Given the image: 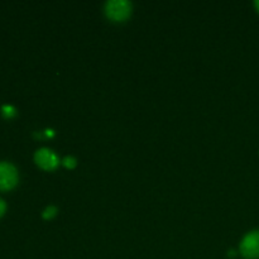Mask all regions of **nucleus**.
Masks as SVG:
<instances>
[{
  "label": "nucleus",
  "mask_w": 259,
  "mask_h": 259,
  "mask_svg": "<svg viewBox=\"0 0 259 259\" xmlns=\"http://www.w3.org/2000/svg\"><path fill=\"white\" fill-rule=\"evenodd\" d=\"M132 13V4L126 0H109L105 4V14L114 22L128 19Z\"/></svg>",
  "instance_id": "obj_1"
},
{
  "label": "nucleus",
  "mask_w": 259,
  "mask_h": 259,
  "mask_svg": "<svg viewBox=\"0 0 259 259\" xmlns=\"http://www.w3.org/2000/svg\"><path fill=\"white\" fill-rule=\"evenodd\" d=\"M240 253L245 259H259V230L248 233L243 238Z\"/></svg>",
  "instance_id": "obj_2"
},
{
  "label": "nucleus",
  "mask_w": 259,
  "mask_h": 259,
  "mask_svg": "<svg viewBox=\"0 0 259 259\" xmlns=\"http://www.w3.org/2000/svg\"><path fill=\"white\" fill-rule=\"evenodd\" d=\"M18 181L17 168L9 162H0V190H9Z\"/></svg>",
  "instance_id": "obj_3"
},
{
  "label": "nucleus",
  "mask_w": 259,
  "mask_h": 259,
  "mask_svg": "<svg viewBox=\"0 0 259 259\" xmlns=\"http://www.w3.org/2000/svg\"><path fill=\"white\" fill-rule=\"evenodd\" d=\"M34 159L39 167H42L46 171H52L60 163V159L56 156L55 152L48 148H40L35 152Z\"/></svg>",
  "instance_id": "obj_4"
},
{
  "label": "nucleus",
  "mask_w": 259,
  "mask_h": 259,
  "mask_svg": "<svg viewBox=\"0 0 259 259\" xmlns=\"http://www.w3.org/2000/svg\"><path fill=\"white\" fill-rule=\"evenodd\" d=\"M62 164H63V166H65V167H67V168L72 169V168H75L76 164H77V162H76V159L73 158V157L67 156V157H65V158H63Z\"/></svg>",
  "instance_id": "obj_5"
},
{
  "label": "nucleus",
  "mask_w": 259,
  "mask_h": 259,
  "mask_svg": "<svg viewBox=\"0 0 259 259\" xmlns=\"http://www.w3.org/2000/svg\"><path fill=\"white\" fill-rule=\"evenodd\" d=\"M56 214H57V207L48 206L47 209L43 211L42 215H43V218H45V219H52V218L55 217Z\"/></svg>",
  "instance_id": "obj_6"
},
{
  "label": "nucleus",
  "mask_w": 259,
  "mask_h": 259,
  "mask_svg": "<svg viewBox=\"0 0 259 259\" xmlns=\"http://www.w3.org/2000/svg\"><path fill=\"white\" fill-rule=\"evenodd\" d=\"M2 110H3V115L7 116V118H12V116L15 114V109L10 105H3Z\"/></svg>",
  "instance_id": "obj_7"
},
{
  "label": "nucleus",
  "mask_w": 259,
  "mask_h": 259,
  "mask_svg": "<svg viewBox=\"0 0 259 259\" xmlns=\"http://www.w3.org/2000/svg\"><path fill=\"white\" fill-rule=\"evenodd\" d=\"M4 211H5V202L0 199V217L4 214Z\"/></svg>",
  "instance_id": "obj_8"
},
{
  "label": "nucleus",
  "mask_w": 259,
  "mask_h": 259,
  "mask_svg": "<svg viewBox=\"0 0 259 259\" xmlns=\"http://www.w3.org/2000/svg\"><path fill=\"white\" fill-rule=\"evenodd\" d=\"M254 5H255V8H257V10L259 12V0H255Z\"/></svg>",
  "instance_id": "obj_9"
}]
</instances>
